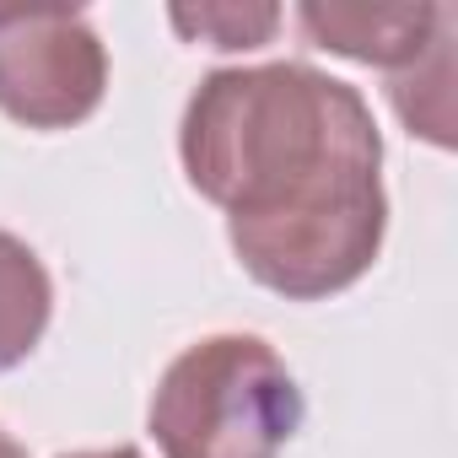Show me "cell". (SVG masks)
Returning a JSON list of instances; mask_svg holds the SVG:
<instances>
[{"instance_id":"obj_1","label":"cell","mask_w":458,"mask_h":458,"mask_svg":"<svg viewBox=\"0 0 458 458\" xmlns=\"http://www.w3.org/2000/svg\"><path fill=\"white\" fill-rule=\"evenodd\" d=\"M178 151L265 292L318 302L372 270L388 226L383 140L345 81L313 65L216 71L183 108Z\"/></svg>"},{"instance_id":"obj_2","label":"cell","mask_w":458,"mask_h":458,"mask_svg":"<svg viewBox=\"0 0 458 458\" xmlns=\"http://www.w3.org/2000/svg\"><path fill=\"white\" fill-rule=\"evenodd\" d=\"M297 426V377L254 335H210L189 345L151 394V437L162 458H281Z\"/></svg>"},{"instance_id":"obj_3","label":"cell","mask_w":458,"mask_h":458,"mask_svg":"<svg viewBox=\"0 0 458 458\" xmlns=\"http://www.w3.org/2000/svg\"><path fill=\"white\" fill-rule=\"evenodd\" d=\"M108 87V55L76 12H0V114L28 130L81 124Z\"/></svg>"},{"instance_id":"obj_4","label":"cell","mask_w":458,"mask_h":458,"mask_svg":"<svg viewBox=\"0 0 458 458\" xmlns=\"http://www.w3.org/2000/svg\"><path fill=\"white\" fill-rule=\"evenodd\" d=\"M447 17L453 12L442 6H302L297 12L302 33L318 49L388 71H404L447 28Z\"/></svg>"},{"instance_id":"obj_5","label":"cell","mask_w":458,"mask_h":458,"mask_svg":"<svg viewBox=\"0 0 458 458\" xmlns=\"http://www.w3.org/2000/svg\"><path fill=\"white\" fill-rule=\"evenodd\" d=\"M49 308H55V286L44 259L22 238L0 233V372L33 356V345L49 329Z\"/></svg>"},{"instance_id":"obj_6","label":"cell","mask_w":458,"mask_h":458,"mask_svg":"<svg viewBox=\"0 0 458 458\" xmlns=\"http://www.w3.org/2000/svg\"><path fill=\"white\" fill-rule=\"evenodd\" d=\"M447 28H453V17H447ZM447 28L388 81L399 119L437 146H453V44H447Z\"/></svg>"},{"instance_id":"obj_7","label":"cell","mask_w":458,"mask_h":458,"mask_svg":"<svg viewBox=\"0 0 458 458\" xmlns=\"http://www.w3.org/2000/svg\"><path fill=\"white\" fill-rule=\"evenodd\" d=\"M173 28L194 44H210V49H259L276 28H281V12L276 6H173L167 12Z\"/></svg>"},{"instance_id":"obj_8","label":"cell","mask_w":458,"mask_h":458,"mask_svg":"<svg viewBox=\"0 0 458 458\" xmlns=\"http://www.w3.org/2000/svg\"><path fill=\"white\" fill-rule=\"evenodd\" d=\"M65 458H140V447H103V453H65Z\"/></svg>"},{"instance_id":"obj_9","label":"cell","mask_w":458,"mask_h":458,"mask_svg":"<svg viewBox=\"0 0 458 458\" xmlns=\"http://www.w3.org/2000/svg\"><path fill=\"white\" fill-rule=\"evenodd\" d=\"M0 458H22V447H17V442H12L6 431H0Z\"/></svg>"}]
</instances>
